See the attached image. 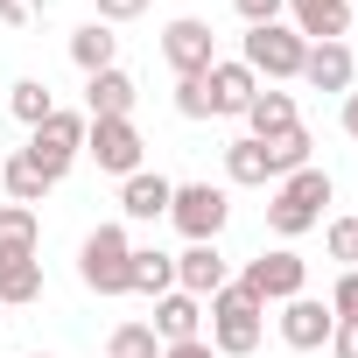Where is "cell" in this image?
<instances>
[{
    "mask_svg": "<svg viewBox=\"0 0 358 358\" xmlns=\"http://www.w3.org/2000/svg\"><path fill=\"white\" fill-rule=\"evenodd\" d=\"M323 246H330L337 267H358V218H330L323 225Z\"/></svg>",
    "mask_w": 358,
    "mask_h": 358,
    "instance_id": "obj_28",
    "label": "cell"
},
{
    "mask_svg": "<svg viewBox=\"0 0 358 358\" xmlns=\"http://www.w3.org/2000/svg\"><path fill=\"white\" fill-rule=\"evenodd\" d=\"M351 78H358V64H351L344 43H309V57H302V85H316V92H351Z\"/></svg>",
    "mask_w": 358,
    "mask_h": 358,
    "instance_id": "obj_18",
    "label": "cell"
},
{
    "mask_svg": "<svg viewBox=\"0 0 358 358\" xmlns=\"http://www.w3.org/2000/svg\"><path fill=\"white\" fill-rule=\"evenodd\" d=\"M260 148H267V162H274V183H281V176L309 169V148H316V141H309V127H288L281 141H260Z\"/></svg>",
    "mask_w": 358,
    "mask_h": 358,
    "instance_id": "obj_26",
    "label": "cell"
},
{
    "mask_svg": "<svg viewBox=\"0 0 358 358\" xmlns=\"http://www.w3.org/2000/svg\"><path fill=\"white\" fill-rule=\"evenodd\" d=\"M169 288H176V253L134 246V274H127V295H169Z\"/></svg>",
    "mask_w": 358,
    "mask_h": 358,
    "instance_id": "obj_24",
    "label": "cell"
},
{
    "mask_svg": "<svg viewBox=\"0 0 358 358\" xmlns=\"http://www.w3.org/2000/svg\"><path fill=\"white\" fill-rule=\"evenodd\" d=\"M162 358H218L204 337H190V344H162Z\"/></svg>",
    "mask_w": 358,
    "mask_h": 358,
    "instance_id": "obj_35",
    "label": "cell"
},
{
    "mask_svg": "<svg viewBox=\"0 0 358 358\" xmlns=\"http://www.w3.org/2000/svg\"><path fill=\"white\" fill-rule=\"evenodd\" d=\"M176 113H183V120H218V106H211L204 78H176Z\"/></svg>",
    "mask_w": 358,
    "mask_h": 358,
    "instance_id": "obj_29",
    "label": "cell"
},
{
    "mask_svg": "<svg viewBox=\"0 0 358 358\" xmlns=\"http://www.w3.org/2000/svg\"><path fill=\"white\" fill-rule=\"evenodd\" d=\"M225 183H239V190H267V183H274V162H267V148H260L253 134L225 141Z\"/></svg>",
    "mask_w": 358,
    "mask_h": 358,
    "instance_id": "obj_19",
    "label": "cell"
},
{
    "mask_svg": "<svg viewBox=\"0 0 358 358\" xmlns=\"http://www.w3.org/2000/svg\"><path fill=\"white\" fill-rule=\"evenodd\" d=\"M239 288L253 295V302H295V295H309V260L302 253H288V246H274V253H260V260H246V274H239Z\"/></svg>",
    "mask_w": 358,
    "mask_h": 358,
    "instance_id": "obj_7",
    "label": "cell"
},
{
    "mask_svg": "<svg viewBox=\"0 0 358 358\" xmlns=\"http://www.w3.org/2000/svg\"><path fill=\"white\" fill-rule=\"evenodd\" d=\"M0 190H8V204H29V211H36V204H43L57 183H50V176H43V169H36L22 148H15L8 162H0Z\"/></svg>",
    "mask_w": 358,
    "mask_h": 358,
    "instance_id": "obj_20",
    "label": "cell"
},
{
    "mask_svg": "<svg viewBox=\"0 0 358 358\" xmlns=\"http://www.w3.org/2000/svg\"><path fill=\"white\" fill-rule=\"evenodd\" d=\"M239 120H246V134H253V141H281L288 127H302L295 92H281V85H260V92H253V106H246Z\"/></svg>",
    "mask_w": 358,
    "mask_h": 358,
    "instance_id": "obj_15",
    "label": "cell"
},
{
    "mask_svg": "<svg viewBox=\"0 0 358 358\" xmlns=\"http://www.w3.org/2000/svg\"><path fill=\"white\" fill-rule=\"evenodd\" d=\"M281 344L288 351H323L330 344V330H337V316H330V302H316V295H295V302H281Z\"/></svg>",
    "mask_w": 358,
    "mask_h": 358,
    "instance_id": "obj_10",
    "label": "cell"
},
{
    "mask_svg": "<svg viewBox=\"0 0 358 358\" xmlns=\"http://www.w3.org/2000/svg\"><path fill=\"white\" fill-rule=\"evenodd\" d=\"M232 8H239V22H246V29H267V22H281L288 0H232Z\"/></svg>",
    "mask_w": 358,
    "mask_h": 358,
    "instance_id": "obj_33",
    "label": "cell"
},
{
    "mask_svg": "<svg viewBox=\"0 0 358 358\" xmlns=\"http://www.w3.org/2000/svg\"><path fill=\"white\" fill-rule=\"evenodd\" d=\"M302 57H309V43H302L288 22H267V29H246V36H239V64H246L260 85H295V78H302Z\"/></svg>",
    "mask_w": 358,
    "mask_h": 358,
    "instance_id": "obj_3",
    "label": "cell"
},
{
    "mask_svg": "<svg viewBox=\"0 0 358 358\" xmlns=\"http://www.w3.org/2000/svg\"><path fill=\"white\" fill-rule=\"evenodd\" d=\"M8 113H15V120H22L29 134H36V127H43V120L57 113V99H50V85H43V78H22V85L8 92Z\"/></svg>",
    "mask_w": 358,
    "mask_h": 358,
    "instance_id": "obj_25",
    "label": "cell"
},
{
    "mask_svg": "<svg viewBox=\"0 0 358 358\" xmlns=\"http://www.w3.org/2000/svg\"><path fill=\"white\" fill-rule=\"evenodd\" d=\"M92 8H99L92 22H106V29H120V22H141V15H148V0H92Z\"/></svg>",
    "mask_w": 358,
    "mask_h": 358,
    "instance_id": "obj_32",
    "label": "cell"
},
{
    "mask_svg": "<svg viewBox=\"0 0 358 358\" xmlns=\"http://www.w3.org/2000/svg\"><path fill=\"white\" fill-rule=\"evenodd\" d=\"M330 351H337V358H358V323H337V330H330Z\"/></svg>",
    "mask_w": 358,
    "mask_h": 358,
    "instance_id": "obj_34",
    "label": "cell"
},
{
    "mask_svg": "<svg viewBox=\"0 0 358 358\" xmlns=\"http://www.w3.org/2000/svg\"><path fill=\"white\" fill-rule=\"evenodd\" d=\"M85 127H92L85 113L57 106V113H50V120H43L36 134H29V148H22V155H29V162H36V169L50 176V183H64V176H71V162L85 155Z\"/></svg>",
    "mask_w": 358,
    "mask_h": 358,
    "instance_id": "obj_5",
    "label": "cell"
},
{
    "mask_svg": "<svg viewBox=\"0 0 358 358\" xmlns=\"http://www.w3.org/2000/svg\"><path fill=\"white\" fill-rule=\"evenodd\" d=\"M330 197H337V183H330V169H295V176H281L274 183V197H267V232L274 239H302V232H316L323 225V211H330Z\"/></svg>",
    "mask_w": 358,
    "mask_h": 358,
    "instance_id": "obj_1",
    "label": "cell"
},
{
    "mask_svg": "<svg viewBox=\"0 0 358 358\" xmlns=\"http://www.w3.org/2000/svg\"><path fill=\"white\" fill-rule=\"evenodd\" d=\"M106 358H162V337H155L148 323H120V330L106 337Z\"/></svg>",
    "mask_w": 358,
    "mask_h": 358,
    "instance_id": "obj_27",
    "label": "cell"
},
{
    "mask_svg": "<svg viewBox=\"0 0 358 358\" xmlns=\"http://www.w3.org/2000/svg\"><path fill=\"white\" fill-rule=\"evenodd\" d=\"M134 99H141V85L120 64L99 71V78H85V120H134Z\"/></svg>",
    "mask_w": 358,
    "mask_h": 358,
    "instance_id": "obj_14",
    "label": "cell"
},
{
    "mask_svg": "<svg viewBox=\"0 0 358 358\" xmlns=\"http://www.w3.org/2000/svg\"><path fill=\"white\" fill-rule=\"evenodd\" d=\"M344 134L358 141V92H344Z\"/></svg>",
    "mask_w": 358,
    "mask_h": 358,
    "instance_id": "obj_36",
    "label": "cell"
},
{
    "mask_svg": "<svg viewBox=\"0 0 358 358\" xmlns=\"http://www.w3.org/2000/svg\"><path fill=\"white\" fill-rule=\"evenodd\" d=\"M71 64H78L85 78H99V71H113V64H120V36H113L106 22H85V29L71 36Z\"/></svg>",
    "mask_w": 358,
    "mask_h": 358,
    "instance_id": "obj_21",
    "label": "cell"
},
{
    "mask_svg": "<svg viewBox=\"0 0 358 358\" xmlns=\"http://www.w3.org/2000/svg\"><path fill=\"white\" fill-rule=\"evenodd\" d=\"M43 246V218L29 204H0V260H29Z\"/></svg>",
    "mask_w": 358,
    "mask_h": 358,
    "instance_id": "obj_22",
    "label": "cell"
},
{
    "mask_svg": "<svg viewBox=\"0 0 358 358\" xmlns=\"http://www.w3.org/2000/svg\"><path fill=\"white\" fill-rule=\"evenodd\" d=\"M36 358H50V351H36Z\"/></svg>",
    "mask_w": 358,
    "mask_h": 358,
    "instance_id": "obj_37",
    "label": "cell"
},
{
    "mask_svg": "<svg viewBox=\"0 0 358 358\" xmlns=\"http://www.w3.org/2000/svg\"><path fill=\"white\" fill-rule=\"evenodd\" d=\"M225 218H232V197H225V183H176V197H169V225L183 232L190 246L218 239V232H225Z\"/></svg>",
    "mask_w": 358,
    "mask_h": 358,
    "instance_id": "obj_6",
    "label": "cell"
},
{
    "mask_svg": "<svg viewBox=\"0 0 358 358\" xmlns=\"http://www.w3.org/2000/svg\"><path fill=\"white\" fill-rule=\"evenodd\" d=\"M225 281H232V267H225L218 239H204V246H183V253H176V288H183V295L211 302V295H218Z\"/></svg>",
    "mask_w": 358,
    "mask_h": 358,
    "instance_id": "obj_12",
    "label": "cell"
},
{
    "mask_svg": "<svg viewBox=\"0 0 358 358\" xmlns=\"http://www.w3.org/2000/svg\"><path fill=\"white\" fill-rule=\"evenodd\" d=\"M43 302V260H0V309H29Z\"/></svg>",
    "mask_w": 358,
    "mask_h": 358,
    "instance_id": "obj_23",
    "label": "cell"
},
{
    "mask_svg": "<svg viewBox=\"0 0 358 358\" xmlns=\"http://www.w3.org/2000/svg\"><path fill=\"white\" fill-rule=\"evenodd\" d=\"M85 155H92L106 176H120V183H127L134 169H148V141H141L134 120H92V127H85Z\"/></svg>",
    "mask_w": 358,
    "mask_h": 358,
    "instance_id": "obj_8",
    "label": "cell"
},
{
    "mask_svg": "<svg viewBox=\"0 0 358 358\" xmlns=\"http://www.w3.org/2000/svg\"><path fill=\"white\" fill-rule=\"evenodd\" d=\"M50 0H0V29H43Z\"/></svg>",
    "mask_w": 358,
    "mask_h": 358,
    "instance_id": "obj_31",
    "label": "cell"
},
{
    "mask_svg": "<svg viewBox=\"0 0 358 358\" xmlns=\"http://www.w3.org/2000/svg\"><path fill=\"white\" fill-rule=\"evenodd\" d=\"M169 197H176V183H169V176L134 169L127 183H120V218H134V225H162V218H169Z\"/></svg>",
    "mask_w": 358,
    "mask_h": 358,
    "instance_id": "obj_13",
    "label": "cell"
},
{
    "mask_svg": "<svg viewBox=\"0 0 358 358\" xmlns=\"http://www.w3.org/2000/svg\"><path fill=\"white\" fill-rule=\"evenodd\" d=\"M204 92H211V106H218V120H225V113H246V106H253L260 78H253L239 57H218V64L204 71Z\"/></svg>",
    "mask_w": 358,
    "mask_h": 358,
    "instance_id": "obj_17",
    "label": "cell"
},
{
    "mask_svg": "<svg viewBox=\"0 0 358 358\" xmlns=\"http://www.w3.org/2000/svg\"><path fill=\"white\" fill-rule=\"evenodd\" d=\"M204 316H211V351L218 358H253L260 351V337H267V302H253L239 281H225L211 302H204Z\"/></svg>",
    "mask_w": 358,
    "mask_h": 358,
    "instance_id": "obj_2",
    "label": "cell"
},
{
    "mask_svg": "<svg viewBox=\"0 0 358 358\" xmlns=\"http://www.w3.org/2000/svg\"><path fill=\"white\" fill-rule=\"evenodd\" d=\"M281 22H288L302 43H344V29H351V0H288Z\"/></svg>",
    "mask_w": 358,
    "mask_h": 358,
    "instance_id": "obj_11",
    "label": "cell"
},
{
    "mask_svg": "<svg viewBox=\"0 0 358 358\" xmlns=\"http://www.w3.org/2000/svg\"><path fill=\"white\" fill-rule=\"evenodd\" d=\"M330 316H337V323H358V267H344V274L330 281Z\"/></svg>",
    "mask_w": 358,
    "mask_h": 358,
    "instance_id": "obj_30",
    "label": "cell"
},
{
    "mask_svg": "<svg viewBox=\"0 0 358 358\" xmlns=\"http://www.w3.org/2000/svg\"><path fill=\"white\" fill-rule=\"evenodd\" d=\"M127 274H134V239L127 225H92L85 246H78V281L92 295H127Z\"/></svg>",
    "mask_w": 358,
    "mask_h": 358,
    "instance_id": "obj_4",
    "label": "cell"
},
{
    "mask_svg": "<svg viewBox=\"0 0 358 358\" xmlns=\"http://www.w3.org/2000/svg\"><path fill=\"white\" fill-rule=\"evenodd\" d=\"M148 330L162 344H190V337H204V302L183 295V288H169V295H155V323Z\"/></svg>",
    "mask_w": 358,
    "mask_h": 358,
    "instance_id": "obj_16",
    "label": "cell"
},
{
    "mask_svg": "<svg viewBox=\"0 0 358 358\" xmlns=\"http://www.w3.org/2000/svg\"><path fill=\"white\" fill-rule=\"evenodd\" d=\"M162 64H169L176 78H204V71L218 64V36H211V22L176 15V22L162 29Z\"/></svg>",
    "mask_w": 358,
    "mask_h": 358,
    "instance_id": "obj_9",
    "label": "cell"
}]
</instances>
